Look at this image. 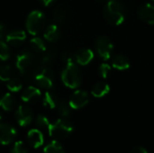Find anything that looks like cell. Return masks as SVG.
<instances>
[{"label":"cell","mask_w":154,"mask_h":153,"mask_svg":"<svg viewBox=\"0 0 154 153\" xmlns=\"http://www.w3.org/2000/svg\"><path fill=\"white\" fill-rule=\"evenodd\" d=\"M56 109H57V111L59 112V114L63 118H67L70 115V106H69V104H67L63 100H60L59 99L58 104L56 106Z\"/></svg>","instance_id":"23"},{"label":"cell","mask_w":154,"mask_h":153,"mask_svg":"<svg viewBox=\"0 0 154 153\" xmlns=\"http://www.w3.org/2000/svg\"><path fill=\"white\" fill-rule=\"evenodd\" d=\"M111 70V67L109 64L107 63H102L99 68H98V73H99V76L102 78H106L108 77V74Z\"/></svg>","instance_id":"30"},{"label":"cell","mask_w":154,"mask_h":153,"mask_svg":"<svg viewBox=\"0 0 154 153\" xmlns=\"http://www.w3.org/2000/svg\"><path fill=\"white\" fill-rule=\"evenodd\" d=\"M5 35V27L4 24L0 23V40H2Z\"/></svg>","instance_id":"34"},{"label":"cell","mask_w":154,"mask_h":153,"mask_svg":"<svg viewBox=\"0 0 154 153\" xmlns=\"http://www.w3.org/2000/svg\"><path fill=\"white\" fill-rule=\"evenodd\" d=\"M31 47L33 50L37 52H44L46 50V45L42 39L39 37H33L30 41Z\"/></svg>","instance_id":"22"},{"label":"cell","mask_w":154,"mask_h":153,"mask_svg":"<svg viewBox=\"0 0 154 153\" xmlns=\"http://www.w3.org/2000/svg\"><path fill=\"white\" fill-rule=\"evenodd\" d=\"M100 1H102V0H100Z\"/></svg>","instance_id":"37"},{"label":"cell","mask_w":154,"mask_h":153,"mask_svg":"<svg viewBox=\"0 0 154 153\" xmlns=\"http://www.w3.org/2000/svg\"><path fill=\"white\" fill-rule=\"evenodd\" d=\"M55 58V53L53 51H48L46 52V50L43 52V55L42 57V63L43 64H49L51 62H52V60Z\"/></svg>","instance_id":"31"},{"label":"cell","mask_w":154,"mask_h":153,"mask_svg":"<svg viewBox=\"0 0 154 153\" xmlns=\"http://www.w3.org/2000/svg\"><path fill=\"white\" fill-rule=\"evenodd\" d=\"M26 39V33L23 31L16 30L12 31L5 35V41L12 46H19Z\"/></svg>","instance_id":"13"},{"label":"cell","mask_w":154,"mask_h":153,"mask_svg":"<svg viewBox=\"0 0 154 153\" xmlns=\"http://www.w3.org/2000/svg\"><path fill=\"white\" fill-rule=\"evenodd\" d=\"M33 63V56L32 53L28 51H23L16 56L15 59V66L16 69L21 73H26L29 69L32 66Z\"/></svg>","instance_id":"8"},{"label":"cell","mask_w":154,"mask_h":153,"mask_svg":"<svg viewBox=\"0 0 154 153\" xmlns=\"http://www.w3.org/2000/svg\"><path fill=\"white\" fill-rule=\"evenodd\" d=\"M112 66L118 70H125L129 69L130 60L126 56L123 54H117L112 59Z\"/></svg>","instance_id":"18"},{"label":"cell","mask_w":154,"mask_h":153,"mask_svg":"<svg viewBox=\"0 0 154 153\" xmlns=\"http://www.w3.org/2000/svg\"><path fill=\"white\" fill-rule=\"evenodd\" d=\"M139 17L149 24H154V5L145 4L138 11Z\"/></svg>","instance_id":"11"},{"label":"cell","mask_w":154,"mask_h":153,"mask_svg":"<svg viewBox=\"0 0 154 153\" xmlns=\"http://www.w3.org/2000/svg\"><path fill=\"white\" fill-rule=\"evenodd\" d=\"M33 79L36 85L46 89L51 88L53 86V73L48 68H40L33 75Z\"/></svg>","instance_id":"5"},{"label":"cell","mask_w":154,"mask_h":153,"mask_svg":"<svg viewBox=\"0 0 154 153\" xmlns=\"http://www.w3.org/2000/svg\"><path fill=\"white\" fill-rule=\"evenodd\" d=\"M89 101L88 94L84 90H77L75 91L69 101V105L72 109H80L87 106Z\"/></svg>","instance_id":"10"},{"label":"cell","mask_w":154,"mask_h":153,"mask_svg":"<svg viewBox=\"0 0 154 153\" xmlns=\"http://www.w3.org/2000/svg\"><path fill=\"white\" fill-rule=\"evenodd\" d=\"M61 60H62L63 62H65L66 64L74 62V56H73L70 52L65 51V52H63L62 55H61Z\"/></svg>","instance_id":"32"},{"label":"cell","mask_w":154,"mask_h":153,"mask_svg":"<svg viewBox=\"0 0 154 153\" xmlns=\"http://www.w3.org/2000/svg\"><path fill=\"white\" fill-rule=\"evenodd\" d=\"M103 14L108 23L112 25H120L125 21L124 5L117 0H110L104 7Z\"/></svg>","instance_id":"1"},{"label":"cell","mask_w":154,"mask_h":153,"mask_svg":"<svg viewBox=\"0 0 154 153\" xmlns=\"http://www.w3.org/2000/svg\"><path fill=\"white\" fill-rule=\"evenodd\" d=\"M28 151H27V147L26 145L24 144V142H21V141H18L16 142L13 148L11 149V151L10 153H27Z\"/></svg>","instance_id":"28"},{"label":"cell","mask_w":154,"mask_h":153,"mask_svg":"<svg viewBox=\"0 0 154 153\" xmlns=\"http://www.w3.org/2000/svg\"><path fill=\"white\" fill-rule=\"evenodd\" d=\"M131 153H148V151H146L145 148L139 146V147H135L134 149H133Z\"/></svg>","instance_id":"33"},{"label":"cell","mask_w":154,"mask_h":153,"mask_svg":"<svg viewBox=\"0 0 154 153\" xmlns=\"http://www.w3.org/2000/svg\"><path fill=\"white\" fill-rule=\"evenodd\" d=\"M152 1H154V0H152Z\"/></svg>","instance_id":"38"},{"label":"cell","mask_w":154,"mask_h":153,"mask_svg":"<svg viewBox=\"0 0 154 153\" xmlns=\"http://www.w3.org/2000/svg\"><path fill=\"white\" fill-rule=\"evenodd\" d=\"M59 98L52 93L51 92H46L43 95L42 97V104L45 107L49 109H54L56 108V106L58 104Z\"/></svg>","instance_id":"20"},{"label":"cell","mask_w":154,"mask_h":153,"mask_svg":"<svg viewBox=\"0 0 154 153\" xmlns=\"http://www.w3.org/2000/svg\"><path fill=\"white\" fill-rule=\"evenodd\" d=\"M14 106H15V99L11 94L9 93L5 94L0 98V106L3 110L12 111L14 108Z\"/></svg>","instance_id":"19"},{"label":"cell","mask_w":154,"mask_h":153,"mask_svg":"<svg viewBox=\"0 0 154 153\" xmlns=\"http://www.w3.org/2000/svg\"><path fill=\"white\" fill-rule=\"evenodd\" d=\"M48 132L50 136L55 140H63L71 134L73 132V125L65 118L59 119L55 123L50 124Z\"/></svg>","instance_id":"2"},{"label":"cell","mask_w":154,"mask_h":153,"mask_svg":"<svg viewBox=\"0 0 154 153\" xmlns=\"http://www.w3.org/2000/svg\"><path fill=\"white\" fill-rule=\"evenodd\" d=\"M61 80L63 84L69 88H77L80 86L81 74L74 62L66 64L61 73Z\"/></svg>","instance_id":"3"},{"label":"cell","mask_w":154,"mask_h":153,"mask_svg":"<svg viewBox=\"0 0 154 153\" xmlns=\"http://www.w3.org/2000/svg\"><path fill=\"white\" fill-rule=\"evenodd\" d=\"M114 49L113 42L106 36H99L96 40V50L100 58L104 60H107L111 58V54Z\"/></svg>","instance_id":"6"},{"label":"cell","mask_w":154,"mask_h":153,"mask_svg":"<svg viewBox=\"0 0 154 153\" xmlns=\"http://www.w3.org/2000/svg\"><path fill=\"white\" fill-rule=\"evenodd\" d=\"M2 118H3V116H2V114L0 113V122H1V120H2Z\"/></svg>","instance_id":"36"},{"label":"cell","mask_w":154,"mask_h":153,"mask_svg":"<svg viewBox=\"0 0 154 153\" xmlns=\"http://www.w3.org/2000/svg\"><path fill=\"white\" fill-rule=\"evenodd\" d=\"M41 1V3L43 5H45V6H48V5H50L54 0H40Z\"/></svg>","instance_id":"35"},{"label":"cell","mask_w":154,"mask_h":153,"mask_svg":"<svg viewBox=\"0 0 154 153\" xmlns=\"http://www.w3.org/2000/svg\"><path fill=\"white\" fill-rule=\"evenodd\" d=\"M94 59V52L90 49H81L76 52L74 55V60L81 65V66H86L89 62L92 61Z\"/></svg>","instance_id":"12"},{"label":"cell","mask_w":154,"mask_h":153,"mask_svg":"<svg viewBox=\"0 0 154 153\" xmlns=\"http://www.w3.org/2000/svg\"><path fill=\"white\" fill-rule=\"evenodd\" d=\"M110 91V87L107 83H106L105 81H99L97 83H96L92 89H91V94L93 96L100 98L105 96L106 95H107Z\"/></svg>","instance_id":"16"},{"label":"cell","mask_w":154,"mask_h":153,"mask_svg":"<svg viewBox=\"0 0 154 153\" xmlns=\"http://www.w3.org/2000/svg\"><path fill=\"white\" fill-rule=\"evenodd\" d=\"M12 69L7 65H0V82H7L11 78Z\"/></svg>","instance_id":"25"},{"label":"cell","mask_w":154,"mask_h":153,"mask_svg":"<svg viewBox=\"0 0 154 153\" xmlns=\"http://www.w3.org/2000/svg\"><path fill=\"white\" fill-rule=\"evenodd\" d=\"M46 22L45 14L38 10L31 12L26 19V30L32 35H37L44 27Z\"/></svg>","instance_id":"4"},{"label":"cell","mask_w":154,"mask_h":153,"mask_svg":"<svg viewBox=\"0 0 154 153\" xmlns=\"http://www.w3.org/2000/svg\"><path fill=\"white\" fill-rule=\"evenodd\" d=\"M16 135L17 131L13 125L5 123L0 124V144L8 145L12 143Z\"/></svg>","instance_id":"7"},{"label":"cell","mask_w":154,"mask_h":153,"mask_svg":"<svg viewBox=\"0 0 154 153\" xmlns=\"http://www.w3.org/2000/svg\"><path fill=\"white\" fill-rule=\"evenodd\" d=\"M36 125L40 128V129H48L50 126V122L49 119L43 115H39L36 117V121H35Z\"/></svg>","instance_id":"27"},{"label":"cell","mask_w":154,"mask_h":153,"mask_svg":"<svg viewBox=\"0 0 154 153\" xmlns=\"http://www.w3.org/2000/svg\"><path fill=\"white\" fill-rule=\"evenodd\" d=\"M66 12L64 10V7L62 6H58L53 12V18L56 22H62L65 19Z\"/></svg>","instance_id":"29"},{"label":"cell","mask_w":154,"mask_h":153,"mask_svg":"<svg viewBox=\"0 0 154 153\" xmlns=\"http://www.w3.org/2000/svg\"><path fill=\"white\" fill-rule=\"evenodd\" d=\"M43 37L50 42H55L60 37V31L56 24H51L45 29Z\"/></svg>","instance_id":"17"},{"label":"cell","mask_w":154,"mask_h":153,"mask_svg":"<svg viewBox=\"0 0 154 153\" xmlns=\"http://www.w3.org/2000/svg\"><path fill=\"white\" fill-rule=\"evenodd\" d=\"M41 95H42L41 90L38 87L30 86L23 91L21 98L25 103H32V102H35L36 100H38L40 98Z\"/></svg>","instance_id":"15"},{"label":"cell","mask_w":154,"mask_h":153,"mask_svg":"<svg viewBox=\"0 0 154 153\" xmlns=\"http://www.w3.org/2000/svg\"><path fill=\"white\" fill-rule=\"evenodd\" d=\"M10 57V50L8 45L2 40H0V60L5 61Z\"/></svg>","instance_id":"26"},{"label":"cell","mask_w":154,"mask_h":153,"mask_svg":"<svg viewBox=\"0 0 154 153\" xmlns=\"http://www.w3.org/2000/svg\"><path fill=\"white\" fill-rule=\"evenodd\" d=\"M6 87L8 88V90H10L11 92H18L22 89L23 87V84L20 81L19 78H11L6 84Z\"/></svg>","instance_id":"24"},{"label":"cell","mask_w":154,"mask_h":153,"mask_svg":"<svg viewBox=\"0 0 154 153\" xmlns=\"http://www.w3.org/2000/svg\"><path fill=\"white\" fill-rule=\"evenodd\" d=\"M27 140L28 142L30 143V145L34 148V149H38L40 148L44 142V137L42 133L38 130V129H32L28 132L27 134Z\"/></svg>","instance_id":"14"},{"label":"cell","mask_w":154,"mask_h":153,"mask_svg":"<svg viewBox=\"0 0 154 153\" xmlns=\"http://www.w3.org/2000/svg\"><path fill=\"white\" fill-rule=\"evenodd\" d=\"M44 153H65L62 145L56 140L49 142L43 149Z\"/></svg>","instance_id":"21"},{"label":"cell","mask_w":154,"mask_h":153,"mask_svg":"<svg viewBox=\"0 0 154 153\" xmlns=\"http://www.w3.org/2000/svg\"><path fill=\"white\" fill-rule=\"evenodd\" d=\"M33 118L32 111L26 106H20L15 111V119L18 124L22 127L28 126Z\"/></svg>","instance_id":"9"}]
</instances>
